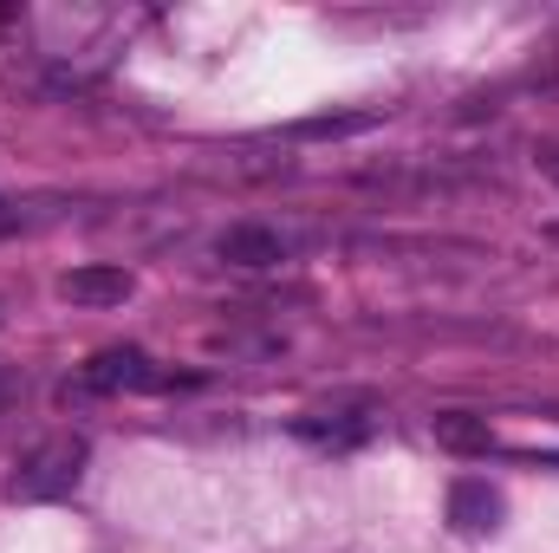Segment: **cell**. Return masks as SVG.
I'll return each mask as SVG.
<instances>
[{
  "mask_svg": "<svg viewBox=\"0 0 559 553\" xmlns=\"http://www.w3.org/2000/svg\"><path fill=\"white\" fill-rule=\"evenodd\" d=\"M85 456H92V443L72 436V430L33 443V449L20 456V469L7 475V502H59V495H72L79 475H85Z\"/></svg>",
  "mask_w": 559,
  "mask_h": 553,
  "instance_id": "1",
  "label": "cell"
},
{
  "mask_svg": "<svg viewBox=\"0 0 559 553\" xmlns=\"http://www.w3.org/2000/svg\"><path fill=\"white\" fill-rule=\"evenodd\" d=\"M169 372L150 365V352L138 345H105L92 365H85V391H163Z\"/></svg>",
  "mask_w": 559,
  "mask_h": 553,
  "instance_id": "2",
  "label": "cell"
},
{
  "mask_svg": "<svg viewBox=\"0 0 559 553\" xmlns=\"http://www.w3.org/2000/svg\"><path fill=\"white\" fill-rule=\"evenodd\" d=\"M215 261H228V268H248V274L280 268V261H286V235H280V228H267V222H235V228H222V242H215Z\"/></svg>",
  "mask_w": 559,
  "mask_h": 553,
  "instance_id": "3",
  "label": "cell"
},
{
  "mask_svg": "<svg viewBox=\"0 0 559 553\" xmlns=\"http://www.w3.org/2000/svg\"><path fill=\"white\" fill-rule=\"evenodd\" d=\"M131 286H138L131 268H111V261H85V268L59 274V293H66L72 306H124Z\"/></svg>",
  "mask_w": 559,
  "mask_h": 553,
  "instance_id": "4",
  "label": "cell"
},
{
  "mask_svg": "<svg viewBox=\"0 0 559 553\" xmlns=\"http://www.w3.org/2000/svg\"><path fill=\"white\" fill-rule=\"evenodd\" d=\"M449 521H455V534H488V528H501V489H488L481 475H462V482L449 489Z\"/></svg>",
  "mask_w": 559,
  "mask_h": 553,
  "instance_id": "5",
  "label": "cell"
},
{
  "mask_svg": "<svg viewBox=\"0 0 559 553\" xmlns=\"http://www.w3.org/2000/svg\"><path fill=\"white\" fill-rule=\"evenodd\" d=\"M429 430H436V443L455 449V456H488V449H495L488 416H475V411H436L429 416Z\"/></svg>",
  "mask_w": 559,
  "mask_h": 553,
  "instance_id": "6",
  "label": "cell"
},
{
  "mask_svg": "<svg viewBox=\"0 0 559 553\" xmlns=\"http://www.w3.org/2000/svg\"><path fill=\"white\" fill-rule=\"evenodd\" d=\"M384 125V111H325V118H299L293 125V138H306V143H338V138H365V131H378Z\"/></svg>",
  "mask_w": 559,
  "mask_h": 553,
  "instance_id": "7",
  "label": "cell"
},
{
  "mask_svg": "<svg viewBox=\"0 0 559 553\" xmlns=\"http://www.w3.org/2000/svg\"><path fill=\"white\" fill-rule=\"evenodd\" d=\"M33 222H39V215H33L26 202H7V196H0V242H7V235H20V228H33Z\"/></svg>",
  "mask_w": 559,
  "mask_h": 553,
  "instance_id": "8",
  "label": "cell"
},
{
  "mask_svg": "<svg viewBox=\"0 0 559 553\" xmlns=\"http://www.w3.org/2000/svg\"><path fill=\"white\" fill-rule=\"evenodd\" d=\"M534 163H540V176L559 189V138H540V143H534Z\"/></svg>",
  "mask_w": 559,
  "mask_h": 553,
  "instance_id": "9",
  "label": "cell"
},
{
  "mask_svg": "<svg viewBox=\"0 0 559 553\" xmlns=\"http://www.w3.org/2000/svg\"><path fill=\"white\" fill-rule=\"evenodd\" d=\"M540 235H547V242H554V248H559V222H547V228H540Z\"/></svg>",
  "mask_w": 559,
  "mask_h": 553,
  "instance_id": "10",
  "label": "cell"
},
{
  "mask_svg": "<svg viewBox=\"0 0 559 553\" xmlns=\"http://www.w3.org/2000/svg\"><path fill=\"white\" fill-rule=\"evenodd\" d=\"M13 20H20V13H0V26H13Z\"/></svg>",
  "mask_w": 559,
  "mask_h": 553,
  "instance_id": "11",
  "label": "cell"
},
{
  "mask_svg": "<svg viewBox=\"0 0 559 553\" xmlns=\"http://www.w3.org/2000/svg\"><path fill=\"white\" fill-rule=\"evenodd\" d=\"M0 404H7V378H0Z\"/></svg>",
  "mask_w": 559,
  "mask_h": 553,
  "instance_id": "12",
  "label": "cell"
}]
</instances>
